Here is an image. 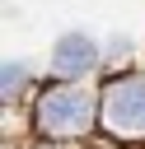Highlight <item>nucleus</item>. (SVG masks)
I'll use <instances>...</instances> for the list:
<instances>
[{"mask_svg":"<svg viewBox=\"0 0 145 149\" xmlns=\"http://www.w3.org/2000/svg\"><path fill=\"white\" fill-rule=\"evenodd\" d=\"M94 61V42H84V37H65L61 47H56V65L61 70H80V65H89Z\"/></svg>","mask_w":145,"mask_h":149,"instance_id":"2","label":"nucleus"},{"mask_svg":"<svg viewBox=\"0 0 145 149\" xmlns=\"http://www.w3.org/2000/svg\"><path fill=\"white\" fill-rule=\"evenodd\" d=\"M75 107H80L75 93H56V98H47V102H42L47 126H70V121H75Z\"/></svg>","mask_w":145,"mask_h":149,"instance_id":"3","label":"nucleus"},{"mask_svg":"<svg viewBox=\"0 0 145 149\" xmlns=\"http://www.w3.org/2000/svg\"><path fill=\"white\" fill-rule=\"evenodd\" d=\"M112 121L117 126H145V84H131L112 98Z\"/></svg>","mask_w":145,"mask_h":149,"instance_id":"1","label":"nucleus"}]
</instances>
